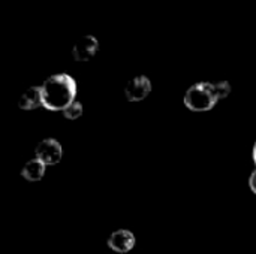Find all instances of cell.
I'll use <instances>...</instances> for the list:
<instances>
[{
	"instance_id": "obj_1",
	"label": "cell",
	"mask_w": 256,
	"mask_h": 254,
	"mask_svg": "<svg viewBox=\"0 0 256 254\" xmlns=\"http://www.w3.org/2000/svg\"><path fill=\"white\" fill-rule=\"evenodd\" d=\"M44 106L50 111H64L75 102L76 82L68 73H57L45 79L40 87Z\"/></svg>"
},
{
	"instance_id": "obj_2",
	"label": "cell",
	"mask_w": 256,
	"mask_h": 254,
	"mask_svg": "<svg viewBox=\"0 0 256 254\" xmlns=\"http://www.w3.org/2000/svg\"><path fill=\"white\" fill-rule=\"evenodd\" d=\"M220 100L216 82H198L194 84L184 94V105L195 112H204L214 108Z\"/></svg>"
},
{
	"instance_id": "obj_3",
	"label": "cell",
	"mask_w": 256,
	"mask_h": 254,
	"mask_svg": "<svg viewBox=\"0 0 256 254\" xmlns=\"http://www.w3.org/2000/svg\"><path fill=\"white\" fill-rule=\"evenodd\" d=\"M63 157V148L60 145V142H57L56 139H44L36 145L34 150V159L40 160L44 165H57Z\"/></svg>"
},
{
	"instance_id": "obj_4",
	"label": "cell",
	"mask_w": 256,
	"mask_h": 254,
	"mask_svg": "<svg viewBox=\"0 0 256 254\" xmlns=\"http://www.w3.org/2000/svg\"><path fill=\"white\" fill-rule=\"evenodd\" d=\"M98 49H99V40L92 34H86L75 42L72 48V57L76 61H88L96 55Z\"/></svg>"
},
{
	"instance_id": "obj_5",
	"label": "cell",
	"mask_w": 256,
	"mask_h": 254,
	"mask_svg": "<svg viewBox=\"0 0 256 254\" xmlns=\"http://www.w3.org/2000/svg\"><path fill=\"white\" fill-rule=\"evenodd\" d=\"M150 91H152V82L144 75H138V76L132 78L124 87L126 99L130 102H140V100L146 99L150 94Z\"/></svg>"
},
{
	"instance_id": "obj_6",
	"label": "cell",
	"mask_w": 256,
	"mask_h": 254,
	"mask_svg": "<svg viewBox=\"0 0 256 254\" xmlns=\"http://www.w3.org/2000/svg\"><path fill=\"white\" fill-rule=\"evenodd\" d=\"M108 247L116 253H128L135 247V235L129 231H116L108 238Z\"/></svg>"
},
{
	"instance_id": "obj_7",
	"label": "cell",
	"mask_w": 256,
	"mask_h": 254,
	"mask_svg": "<svg viewBox=\"0 0 256 254\" xmlns=\"http://www.w3.org/2000/svg\"><path fill=\"white\" fill-rule=\"evenodd\" d=\"M40 105H44L40 87H30L27 91H24L21 94V97L18 100V106L22 111H33V109L39 108Z\"/></svg>"
},
{
	"instance_id": "obj_8",
	"label": "cell",
	"mask_w": 256,
	"mask_h": 254,
	"mask_svg": "<svg viewBox=\"0 0 256 254\" xmlns=\"http://www.w3.org/2000/svg\"><path fill=\"white\" fill-rule=\"evenodd\" d=\"M45 166H46V165H44L40 160L32 159V160H28V162L22 166V169H21V177H22L26 181H28V183L40 181L42 177L45 175Z\"/></svg>"
},
{
	"instance_id": "obj_9",
	"label": "cell",
	"mask_w": 256,
	"mask_h": 254,
	"mask_svg": "<svg viewBox=\"0 0 256 254\" xmlns=\"http://www.w3.org/2000/svg\"><path fill=\"white\" fill-rule=\"evenodd\" d=\"M63 115L68 118V120H76L82 115V105L80 102H74L70 103L64 111H63Z\"/></svg>"
},
{
	"instance_id": "obj_10",
	"label": "cell",
	"mask_w": 256,
	"mask_h": 254,
	"mask_svg": "<svg viewBox=\"0 0 256 254\" xmlns=\"http://www.w3.org/2000/svg\"><path fill=\"white\" fill-rule=\"evenodd\" d=\"M249 186H250V190L256 195V171L255 172H252V175H250V178H249Z\"/></svg>"
},
{
	"instance_id": "obj_11",
	"label": "cell",
	"mask_w": 256,
	"mask_h": 254,
	"mask_svg": "<svg viewBox=\"0 0 256 254\" xmlns=\"http://www.w3.org/2000/svg\"><path fill=\"white\" fill-rule=\"evenodd\" d=\"M254 160H255V163H256V142H255V147H254Z\"/></svg>"
}]
</instances>
